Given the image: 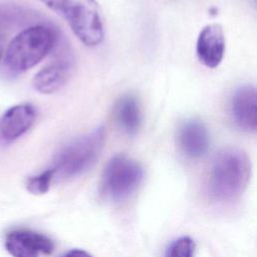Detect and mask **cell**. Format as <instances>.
I'll list each match as a JSON object with an SVG mask.
<instances>
[{
  "label": "cell",
  "instance_id": "obj_1",
  "mask_svg": "<svg viewBox=\"0 0 257 257\" xmlns=\"http://www.w3.org/2000/svg\"><path fill=\"white\" fill-rule=\"evenodd\" d=\"M251 162L238 148H224L215 157L209 177V193L219 202L232 201L246 189L251 176Z\"/></svg>",
  "mask_w": 257,
  "mask_h": 257
},
{
  "label": "cell",
  "instance_id": "obj_2",
  "mask_svg": "<svg viewBox=\"0 0 257 257\" xmlns=\"http://www.w3.org/2000/svg\"><path fill=\"white\" fill-rule=\"evenodd\" d=\"M58 39L54 28L38 24L25 28L8 45L4 67L11 75L21 74L39 63L56 45Z\"/></svg>",
  "mask_w": 257,
  "mask_h": 257
},
{
  "label": "cell",
  "instance_id": "obj_3",
  "mask_svg": "<svg viewBox=\"0 0 257 257\" xmlns=\"http://www.w3.org/2000/svg\"><path fill=\"white\" fill-rule=\"evenodd\" d=\"M104 141L105 126L99 124L67 143L56 154L50 167L53 172V180L72 179L88 171L97 161Z\"/></svg>",
  "mask_w": 257,
  "mask_h": 257
},
{
  "label": "cell",
  "instance_id": "obj_4",
  "mask_svg": "<svg viewBox=\"0 0 257 257\" xmlns=\"http://www.w3.org/2000/svg\"><path fill=\"white\" fill-rule=\"evenodd\" d=\"M58 14L85 46L95 47L104 38L101 10L95 0H39Z\"/></svg>",
  "mask_w": 257,
  "mask_h": 257
},
{
  "label": "cell",
  "instance_id": "obj_5",
  "mask_svg": "<svg viewBox=\"0 0 257 257\" xmlns=\"http://www.w3.org/2000/svg\"><path fill=\"white\" fill-rule=\"evenodd\" d=\"M144 179L142 165L125 154H116L106 163L99 189L108 200L119 202L130 198Z\"/></svg>",
  "mask_w": 257,
  "mask_h": 257
},
{
  "label": "cell",
  "instance_id": "obj_6",
  "mask_svg": "<svg viewBox=\"0 0 257 257\" xmlns=\"http://www.w3.org/2000/svg\"><path fill=\"white\" fill-rule=\"evenodd\" d=\"M5 248L12 257H40L54 249L53 241L29 229H14L5 236Z\"/></svg>",
  "mask_w": 257,
  "mask_h": 257
},
{
  "label": "cell",
  "instance_id": "obj_7",
  "mask_svg": "<svg viewBox=\"0 0 257 257\" xmlns=\"http://www.w3.org/2000/svg\"><path fill=\"white\" fill-rule=\"evenodd\" d=\"M36 115V108L31 103H20L8 108L0 116V146L9 145L26 134Z\"/></svg>",
  "mask_w": 257,
  "mask_h": 257
},
{
  "label": "cell",
  "instance_id": "obj_8",
  "mask_svg": "<svg viewBox=\"0 0 257 257\" xmlns=\"http://www.w3.org/2000/svg\"><path fill=\"white\" fill-rule=\"evenodd\" d=\"M230 111L235 125L244 132L255 133L257 128V93L255 86L245 84L233 93Z\"/></svg>",
  "mask_w": 257,
  "mask_h": 257
},
{
  "label": "cell",
  "instance_id": "obj_9",
  "mask_svg": "<svg viewBox=\"0 0 257 257\" xmlns=\"http://www.w3.org/2000/svg\"><path fill=\"white\" fill-rule=\"evenodd\" d=\"M62 51L57 59L40 69L33 78L34 88L43 94H50L61 89L70 78L73 69L71 54Z\"/></svg>",
  "mask_w": 257,
  "mask_h": 257
},
{
  "label": "cell",
  "instance_id": "obj_10",
  "mask_svg": "<svg viewBox=\"0 0 257 257\" xmlns=\"http://www.w3.org/2000/svg\"><path fill=\"white\" fill-rule=\"evenodd\" d=\"M178 144L181 151L190 159L203 158L210 148V134L206 124L199 118L184 120L178 130Z\"/></svg>",
  "mask_w": 257,
  "mask_h": 257
},
{
  "label": "cell",
  "instance_id": "obj_11",
  "mask_svg": "<svg viewBox=\"0 0 257 257\" xmlns=\"http://www.w3.org/2000/svg\"><path fill=\"white\" fill-rule=\"evenodd\" d=\"M226 49L223 28L219 24L206 25L197 38L196 54L199 61L209 68H215L222 62Z\"/></svg>",
  "mask_w": 257,
  "mask_h": 257
},
{
  "label": "cell",
  "instance_id": "obj_12",
  "mask_svg": "<svg viewBox=\"0 0 257 257\" xmlns=\"http://www.w3.org/2000/svg\"><path fill=\"white\" fill-rule=\"evenodd\" d=\"M113 115L116 124L128 137L136 136L143 123L141 103L138 97L126 92L121 94L113 105Z\"/></svg>",
  "mask_w": 257,
  "mask_h": 257
},
{
  "label": "cell",
  "instance_id": "obj_13",
  "mask_svg": "<svg viewBox=\"0 0 257 257\" xmlns=\"http://www.w3.org/2000/svg\"><path fill=\"white\" fill-rule=\"evenodd\" d=\"M29 18V13L15 4H0V27L19 24Z\"/></svg>",
  "mask_w": 257,
  "mask_h": 257
},
{
  "label": "cell",
  "instance_id": "obj_14",
  "mask_svg": "<svg viewBox=\"0 0 257 257\" xmlns=\"http://www.w3.org/2000/svg\"><path fill=\"white\" fill-rule=\"evenodd\" d=\"M53 181V172L49 168L38 175L32 176L27 180L26 188L32 194H44L46 193Z\"/></svg>",
  "mask_w": 257,
  "mask_h": 257
},
{
  "label": "cell",
  "instance_id": "obj_15",
  "mask_svg": "<svg viewBox=\"0 0 257 257\" xmlns=\"http://www.w3.org/2000/svg\"><path fill=\"white\" fill-rule=\"evenodd\" d=\"M195 243L187 236L173 241L166 251V257H194Z\"/></svg>",
  "mask_w": 257,
  "mask_h": 257
},
{
  "label": "cell",
  "instance_id": "obj_16",
  "mask_svg": "<svg viewBox=\"0 0 257 257\" xmlns=\"http://www.w3.org/2000/svg\"><path fill=\"white\" fill-rule=\"evenodd\" d=\"M60 257H92L89 253L81 249H72Z\"/></svg>",
  "mask_w": 257,
  "mask_h": 257
},
{
  "label": "cell",
  "instance_id": "obj_17",
  "mask_svg": "<svg viewBox=\"0 0 257 257\" xmlns=\"http://www.w3.org/2000/svg\"><path fill=\"white\" fill-rule=\"evenodd\" d=\"M2 53H3V38L0 34V58L2 56Z\"/></svg>",
  "mask_w": 257,
  "mask_h": 257
}]
</instances>
